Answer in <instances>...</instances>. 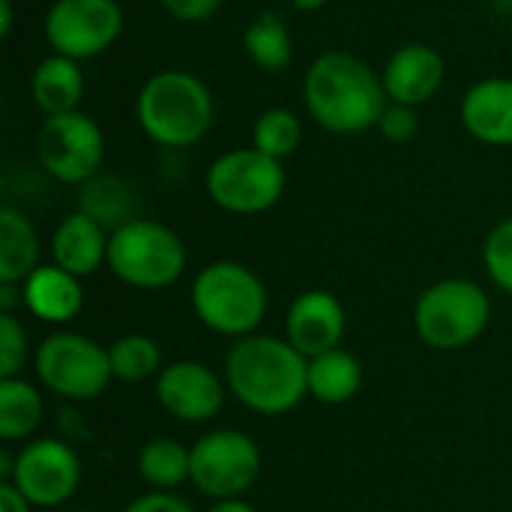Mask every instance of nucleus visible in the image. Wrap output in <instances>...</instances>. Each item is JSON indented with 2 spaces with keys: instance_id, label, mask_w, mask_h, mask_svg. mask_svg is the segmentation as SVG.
I'll list each match as a JSON object with an SVG mask.
<instances>
[{
  "instance_id": "1",
  "label": "nucleus",
  "mask_w": 512,
  "mask_h": 512,
  "mask_svg": "<svg viewBox=\"0 0 512 512\" xmlns=\"http://www.w3.org/2000/svg\"><path fill=\"white\" fill-rule=\"evenodd\" d=\"M303 102L318 126L336 135L375 129L384 108V78L357 54L324 51L303 75Z\"/></svg>"
},
{
  "instance_id": "2",
  "label": "nucleus",
  "mask_w": 512,
  "mask_h": 512,
  "mask_svg": "<svg viewBox=\"0 0 512 512\" xmlns=\"http://www.w3.org/2000/svg\"><path fill=\"white\" fill-rule=\"evenodd\" d=\"M228 390L249 411L288 414L309 396V360L276 336H243L225 360Z\"/></svg>"
},
{
  "instance_id": "3",
  "label": "nucleus",
  "mask_w": 512,
  "mask_h": 512,
  "mask_svg": "<svg viewBox=\"0 0 512 512\" xmlns=\"http://www.w3.org/2000/svg\"><path fill=\"white\" fill-rule=\"evenodd\" d=\"M216 117L210 87L186 69H162L150 75L135 99V120L150 141L168 150L198 144Z\"/></svg>"
},
{
  "instance_id": "4",
  "label": "nucleus",
  "mask_w": 512,
  "mask_h": 512,
  "mask_svg": "<svg viewBox=\"0 0 512 512\" xmlns=\"http://www.w3.org/2000/svg\"><path fill=\"white\" fill-rule=\"evenodd\" d=\"M192 306L204 327L222 336H249L267 315V291L249 267L213 261L195 276Z\"/></svg>"
},
{
  "instance_id": "5",
  "label": "nucleus",
  "mask_w": 512,
  "mask_h": 512,
  "mask_svg": "<svg viewBox=\"0 0 512 512\" xmlns=\"http://www.w3.org/2000/svg\"><path fill=\"white\" fill-rule=\"evenodd\" d=\"M108 267L120 282L132 288L159 291L183 276L186 246L168 225L153 219H132L111 231Z\"/></svg>"
},
{
  "instance_id": "6",
  "label": "nucleus",
  "mask_w": 512,
  "mask_h": 512,
  "mask_svg": "<svg viewBox=\"0 0 512 512\" xmlns=\"http://www.w3.org/2000/svg\"><path fill=\"white\" fill-rule=\"evenodd\" d=\"M492 318L486 291L468 279H444L426 288L414 309L417 336L435 351H459L477 342Z\"/></svg>"
},
{
  "instance_id": "7",
  "label": "nucleus",
  "mask_w": 512,
  "mask_h": 512,
  "mask_svg": "<svg viewBox=\"0 0 512 512\" xmlns=\"http://www.w3.org/2000/svg\"><path fill=\"white\" fill-rule=\"evenodd\" d=\"M285 165L258 147H237L213 159L204 177L210 201L237 216L270 210L285 192Z\"/></svg>"
},
{
  "instance_id": "8",
  "label": "nucleus",
  "mask_w": 512,
  "mask_h": 512,
  "mask_svg": "<svg viewBox=\"0 0 512 512\" xmlns=\"http://www.w3.org/2000/svg\"><path fill=\"white\" fill-rule=\"evenodd\" d=\"M33 363L39 381L69 402L96 399L114 378L108 351L81 333H54L42 339Z\"/></svg>"
},
{
  "instance_id": "9",
  "label": "nucleus",
  "mask_w": 512,
  "mask_h": 512,
  "mask_svg": "<svg viewBox=\"0 0 512 512\" xmlns=\"http://www.w3.org/2000/svg\"><path fill=\"white\" fill-rule=\"evenodd\" d=\"M39 165L60 183L84 186L99 174L105 156V135L84 111L45 117L36 132Z\"/></svg>"
},
{
  "instance_id": "10",
  "label": "nucleus",
  "mask_w": 512,
  "mask_h": 512,
  "mask_svg": "<svg viewBox=\"0 0 512 512\" xmlns=\"http://www.w3.org/2000/svg\"><path fill=\"white\" fill-rule=\"evenodd\" d=\"M261 474V450L258 444L237 432V429H219L192 444V474L198 492L231 501L240 498L255 486Z\"/></svg>"
},
{
  "instance_id": "11",
  "label": "nucleus",
  "mask_w": 512,
  "mask_h": 512,
  "mask_svg": "<svg viewBox=\"0 0 512 512\" xmlns=\"http://www.w3.org/2000/svg\"><path fill=\"white\" fill-rule=\"evenodd\" d=\"M123 33L120 0H54L45 15V39L54 54L90 60Z\"/></svg>"
},
{
  "instance_id": "12",
  "label": "nucleus",
  "mask_w": 512,
  "mask_h": 512,
  "mask_svg": "<svg viewBox=\"0 0 512 512\" xmlns=\"http://www.w3.org/2000/svg\"><path fill=\"white\" fill-rule=\"evenodd\" d=\"M3 483H12L33 507H60L81 483V462L69 444L39 438L15 453L12 477Z\"/></svg>"
},
{
  "instance_id": "13",
  "label": "nucleus",
  "mask_w": 512,
  "mask_h": 512,
  "mask_svg": "<svg viewBox=\"0 0 512 512\" xmlns=\"http://www.w3.org/2000/svg\"><path fill=\"white\" fill-rule=\"evenodd\" d=\"M156 399L171 417L183 423H204L222 408L225 390L213 369H207L204 363L180 360L159 372Z\"/></svg>"
},
{
  "instance_id": "14",
  "label": "nucleus",
  "mask_w": 512,
  "mask_h": 512,
  "mask_svg": "<svg viewBox=\"0 0 512 512\" xmlns=\"http://www.w3.org/2000/svg\"><path fill=\"white\" fill-rule=\"evenodd\" d=\"M285 333H288V342L306 360L321 357L339 348L345 336V309L330 291H321V288L303 291L288 309Z\"/></svg>"
},
{
  "instance_id": "15",
  "label": "nucleus",
  "mask_w": 512,
  "mask_h": 512,
  "mask_svg": "<svg viewBox=\"0 0 512 512\" xmlns=\"http://www.w3.org/2000/svg\"><path fill=\"white\" fill-rule=\"evenodd\" d=\"M444 72H447L444 57L432 45L408 42L399 51H393L381 78H384V90L390 102L417 108L441 90Z\"/></svg>"
},
{
  "instance_id": "16",
  "label": "nucleus",
  "mask_w": 512,
  "mask_h": 512,
  "mask_svg": "<svg viewBox=\"0 0 512 512\" xmlns=\"http://www.w3.org/2000/svg\"><path fill=\"white\" fill-rule=\"evenodd\" d=\"M462 126L489 147H512V78H483L471 84L459 105Z\"/></svg>"
},
{
  "instance_id": "17",
  "label": "nucleus",
  "mask_w": 512,
  "mask_h": 512,
  "mask_svg": "<svg viewBox=\"0 0 512 512\" xmlns=\"http://www.w3.org/2000/svg\"><path fill=\"white\" fill-rule=\"evenodd\" d=\"M108 240H111V234H105V228L93 216H87L84 210L69 213L57 225L54 240H51L54 264L63 267L66 273L84 279V276L96 273L102 264H108Z\"/></svg>"
},
{
  "instance_id": "18",
  "label": "nucleus",
  "mask_w": 512,
  "mask_h": 512,
  "mask_svg": "<svg viewBox=\"0 0 512 512\" xmlns=\"http://www.w3.org/2000/svg\"><path fill=\"white\" fill-rule=\"evenodd\" d=\"M21 303L39 321L66 324L81 312L84 291L78 276L66 273L57 264H39L21 285Z\"/></svg>"
},
{
  "instance_id": "19",
  "label": "nucleus",
  "mask_w": 512,
  "mask_h": 512,
  "mask_svg": "<svg viewBox=\"0 0 512 512\" xmlns=\"http://www.w3.org/2000/svg\"><path fill=\"white\" fill-rule=\"evenodd\" d=\"M30 96L45 117L78 111L84 99V72L78 60L63 54H48L39 60L30 78Z\"/></svg>"
},
{
  "instance_id": "20",
  "label": "nucleus",
  "mask_w": 512,
  "mask_h": 512,
  "mask_svg": "<svg viewBox=\"0 0 512 512\" xmlns=\"http://www.w3.org/2000/svg\"><path fill=\"white\" fill-rule=\"evenodd\" d=\"M39 267V237L24 213L15 207L0 210V282L24 285Z\"/></svg>"
},
{
  "instance_id": "21",
  "label": "nucleus",
  "mask_w": 512,
  "mask_h": 512,
  "mask_svg": "<svg viewBox=\"0 0 512 512\" xmlns=\"http://www.w3.org/2000/svg\"><path fill=\"white\" fill-rule=\"evenodd\" d=\"M363 366L354 354L336 348L309 360V396L324 405H345L360 393Z\"/></svg>"
},
{
  "instance_id": "22",
  "label": "nucleus",
  "mask_w": 512,
  "mask_h": 512,
  "mask_svg": "<svg viewBox=\"0 0 512 512\" xmlns=\"http://www.w3.org/2000/svg\"><path fill=\"white\" fill-rule=\"evenodd\" d=\"M243 48L258 69L282 72L294 57V39L285 15L276 9H264L261 15H255L243 33Z\"/></svg>"
},
{
  "instance_id": "23",
  "label": "nucleus",
  "mask_w": 512,
  "mask_h": 512,
  "mask_svg": "<svg viewBox=\"0 0 512 512\" xmlns=\"http://www.w3.org/2000/svg\"><path fill=\"white\" fill-rule=\"evenodd\" d=\"M81 210L93 216L102 228L114 225V231L138 216L135 213V192L126 180L114 174H96L81 186Z\"/></svg>"
},
{
  "instance_id": "24",
  "label": "nucleus",
  "mask_w": 512,
  "mask_h": 512,
  "mask_svg": "<svg viewBox=\"0 0 512 512\" xmlns=\"http://www.w3.org/2000/svg\"><path fill=\"white\" fill-rule=\"evenodd\" d=\"M42 423V396L21 378L0 381V438L21 441Z\"/></svg>"
},
{
  "instance_id": "25",
  "label": "nucleus",
  "mask_w": 512,
  "mask_h": 512,
  "mask_svg": "<svg viewBox=\"0 0 512 512\" xmlns=\"http://www.w3.org/2000/svg\"><path fill=\"white\" fill-rule=\"evenodd\" d=\"M138 474L156 489H174L192 474V450L171 438H153L138 453Z\"/></svg>"
},
{
  "instance_id": "26",
  "label": "nucleus",
  "mask_w": 512,
  "mask_h": 512,
  "mask_svg": "<svg viewBox=\"0 0 512 512\" xmlns=\"http://www.w3.org/2000/svg\"><path fill=\"white\" fill-rule=\"evenodd\" d=\"M303 141V123L288 108H267L252 123V147L273 159H288Z\"/></svg>"
},
{
  "instance_id": "27",
  "label": "nucleus",
  "mask_w": 512,
  "mask_h": 512,
  "mask_svg": "<svg viewBox=\"0 0 512 512\" xmlns=\"http://www.w3.org/2000/svg\"><path fill=\"white\" fill-rule=\"evenodd\" d=\"M108 357H111L114 378L129 381V384L147 381L156 372H162V351H159V345L150 336H141V333L117 339L108 348Z\"/></svg>"
},
{
  "instance_id": "28",
  "label": "nucleus",
  "mask_w": 512,
  "mask_h": 512,
  "mask_svg": "<svg viewBox=\"0 0 512 512\" xmlns=\"http://www.w3.org/2000/svg\"><path fill=\"white\" fill-rule=\"evenodd\" d=\"M483 261H486V270L495 279V285L512 294V216L498 222L492 228V234L486 237Z\"/></svg>"
},
{
  "instance_id": "29",
  "label": "nucleus",
  "mask_w": 512,
  "mask_h": 512,
  "mask_svg": "<svg viewBox=\"0 0 512 512\" xmlns=\"http://www.w3.org/2000/svg\"><path fill=\"white\" fill-rule=\"evenodd\" d=\"M27 360V333L12 318V312H0V381L15 378Z\"/></svg>"
},
{
  "instance_id": "30",
  "label": "nucleus",
  "mask_w": 512,
  "mask_h": 512,
  "mask_svg": "<svg viewBox=\"0 0 512 512\" xmlns=\"http://www.w3.org/2000/svg\"><path fill=\"white\" fill-rule=\"evenodd\" d=\"M387 141L393 144H408L417 135V108L411 105H399V102H387L378 126H375Z\"/></svg>"
},
{
  "instance_id": "31",
  "label": "nucleus",
  "mask_w": 512,
  "mask_h": 512,
  "mask_svg": "<svg viewBox=\"0 0 512 512\" xmlns=\"http://www.w3.org/2000/svg\"><path fill=\"white\" fill-rule=\"evenodd\" d=\"M159 6L177 21L198 24V21H207L210 15H216L222 0H159Z\"/></svg>"
},
{
  "instance_id": "32",
  "label": "nucleus",
  "mask_w": 512,
  "mask_h": 512,
  "mask_svg": "<svg viewBox=\"0 0 512 512\" xmlns=\"http://www.w3.org/2000/svg\"><path fill=\"white\" fill-rule=\"evenodd\" d=\"M123 512H195L183 498L171 495V492H153V495H141L135 498Z\"/></svg>"
},
{
  "instance_id": "33",
  "label": "nucleus",
  "mask_w": 512,
  "mask_h": 512,
  "mask_svg": "<svg viewBox=\"0 0 512 512\" xmlns=\"http://www.w3.org/2000/svg\"><path fill=\"white\" fill-rule=\"evenodd\" d=\"M30 501L12 486V483H0V512H30Z\"/></svg>"
},
{
  "instance_id": "34",
  "label": "nucleus",
  "mask_w": 512,
  "mask_h": 512,
  "mask_svg": "<svg viewBox=\"0 0 512 512\" xmlns=\"http://www.w3.org/2000/svg\"><path fill=\"white\" fill-rule=\"evenodd\" d=\"M15 306H18V285L0 282V309H3V312H12Z\"/></svg>"
},
{
  "instance_id": "35",
  "label": "nucleus",
  "mask_w": 512,
  "mask_h": 512,
  "mask_svg": "<svg viewBox=\"0 0 512 512\" xmlns=\"http://www.w3.org/2000/svg\"><path fill=\"white\" fill-rule=\"evenodd\" d=\"M207 512H255V507L240 501V498H231V501H219L216 507H210Z\"/></svg>"
},
{
  "instance_id": "36",
  "label": "nucleus",
  "mask_w": 512,
  "mask_h": 512,
  "mask_svg": "<svg viewBox=\"0 0 512 512\" xmlns=\"http://www.w3.org/2000/svg\"><path fill=\"white\" fill-rule=\"evenodd\" d=\"M12 30V0H0V36H9Z\"/></svg>"
},
{
  "instance_id": "37",
  "label": "nucleus",
  "mask_w": 512,
  "mask_h": 512,
  "mask_svg": "<svg viewBox=\"0 0 512 512\" xmlns=\"http://www.w3.org/2000/svg\"><path fill=\"white\" fill-rule=\"evenodd\" d=\"M324 3H327V0H291V6H294L297 12H318Z\"/></svg>"
},
{
  "instance_id": "38",
  "label": "nucleus",
  "mask_w": 512,
  "mask_h": 512,
  "mask_svg": "<svg viewBox=\"0 0 512 512\" xmlns=\"http://www.w3.org/2000/svg\"><path fill=\"white\" fill-rule=\"evenodd\" d=\"M501 12H507V15H512V0H492Z\"/></svg>"
},
{
  "instance_id": "39",
  "label": "nucleus",
  "mask_w": 512,
  "mask_h": 512,
  "mask_svg": "<svg viewBox=\"0 0 512 512\" xmlns=\"http://www.w3.org/2000/svg\"><path fill=\"white\" fill-rule=\"evenodd\" d=\"M78 512H84V510H78Z\"/></svg>"
}]
</instances>
